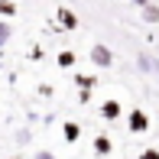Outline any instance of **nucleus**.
Listing matches in <instances>:
<instances>
[{
  "label": "nucleus",
  "instance_id": "nucleus-1",
  "mask_svg": "<svg viewBox=\"0 0 159 159\" xmlns=\"http://www.w3.org/2000/svg\"><path fill=\"white\" fill-rule=\"evenodd\" d=\"M91 62H94L98 68H111L114 65V52L104 46V42H98V46H91Z\"/></svg>",
  "mask_w": 159,
  "mask_h": 159
},
{
  "label": "nucleus",
  "instance_id": "nucleus-2",
  "mask_svg": "<svg viewBox=\"0 0 159 159\" xmlns=\"http://www.w3.org/2000/svg\"><path fill=\"white\" fill-rule=\"evenodd\" d=\"M55 20H59V30H78V16L75 13L68 10V7H59V10H55Z\"/></svg>",
  "mask_w": 159,
  "mask_h": 159
},
{
  "label": "nucleus",
  "instance_id": "nucleus-3",
  "mask_svg": "<svg viewBox=\"0 0 159 159\" xmlns=\"http://www.w3.org/2000/svg\"><path fill=\"white\" fill-rule=\"evenodd\" d=\"M130 130H133V133H146V130H149V117L140 111V107L130 111Z\"/></svg>",
  "mask_w": 159,
  "mask_h": 159
},
{
  "label": "nucleus",
  "instance_id": "nucleus-4",
  "mask_svg": "<svg viewBox=\"0 0 159 159\" xmlns=\"http://www.w3.org/2000/svg\"><path fill=\"white\" fill-rule=\"evenodd\" d=\"M140 20H143V23H149V26L159 23V3H153V0H149L146 7H140Z\"/></svg>",
  "mask_w": 159,
  "mask_h": 159
},
{
  "label": "nucleus",
  "instance_id": "nucleus-5",
  "mask_svg": "<svg viewBox=\"0 0 159 159\" xmlns=\"http://www.w3.org/2000/svg\"><path fill=\"white\" fill-rule=\"evenodd\" d=\"M111 149H114V143H111V136H104V133H98V136H94V156H111Z\"/></svg>",
  "mask_w": 159,
  "mask_h": 159
},
{
  "label": "nucleus",
  "instance_id": "nucleus-6",
  "mask_svg": "<svg viewBox=\"0 0 159 159\" xmlns=\"http://www.w3.org/2000/svg\"><path fill=\"white\" fill-rule=\"evenodd\" d=\"M101 117H104V120H117L120 117V104H117V101H104V107H101Z\"/></svg>",
  "mask_w": 159,
  "mask_h": 159
},
{
  "label": "nucleus",
  "instance_id": "nucleus-7",
  "mask_svg": "<svg viewBox=\"0 0 159 159\" xmlns=\"http://www.w3.org/2000/svg\"><path fill=\"white\" fill-rule=\"evenodd\" d=\"M62 136H65V143H75L81 136V127L78 124H62Z\"/></svg>",
  "mask_w": 159,
  "mask_h": 159
},
{
  "label": "nucleus",
  "instance_id": "nucleus-8",
  "mask_svg": "<svg viewBox=\"0 0 159 159\" xmlns=\"http://www.w3.org/2000/svg\"><path fill=\"white\" fill-rule=\"evenodd\" d=\"M10 36H13V26H10V20H0V49L10 42Z\"/></svg>",
  "mask_w": 159,
  "mask_h": 159
},
{
  "label": "nucleus",
  "instance_id": "nucleus-9",
  "mask_svg": "<svg viewBox=\"0 0 159 159\" xmlns=\"http://www.w3.org/2000/svg\"><path fill=\"white\" fill-rule=\"evenodd\" d=\"M0 16H16V3H13V0H0Z\"/></svg>",
  "mask_w": 159,
  "mask_h": 159
},
{
  "label": "nucleus",
  "instance_id": "nucleus-10",
  "mask_svg": "<svg viewBox=\"0 0 159 159\" xmlns=\"http://www.w3.org/2000/svg\"><path fill=\"white\" fill-rule=\"evenodd\" d=\"M71 65H75V52H68V49L59 52V68H71Z\"/></svg>",
  "mask_w": 159,
  "mask_h": 159
},
{
  "label": "nucleus",
  "instance_id": "nucleus-11",
  "mask_svg": "<svg viewBox=\"0 0 159 159\" xmlns=\"http://www.w3.org/2000/svg\"><path fill=\"white\" fill-rule=\"evenodd\" d=\"M75 84H81V88H91V84H94V78H91V75H75Z\"/></svg>",
  "mask_w": 159,
  "mask_h": 159
},
{
  "label": "nucleus",
  "instance_id": "nucleus-12",
  "mask_svg": "<svg viewBox=\"0 0 159 159\" xmlns=\"http://www.w3.org/2000/svg\"><path fill=\"white\" fill-rule=\"evenodd\" d=\"M140 159H159V149H143Z\"/></svg>",
  "mask_w": 159,
  "mask_h": 159
},
{
  "label": "nucleus",
  "instance_id": "nucleus-13",
  "mask_svg": "<svg viewBox=\"0 0 159 159\" xmlns=\"http://www.w3.org/2000/svg\"><path fill=\"white\" fill-rule=\"evenodd\" d=\"M33 159H55V156H52V153H49V149H39V153H36Z\"/></svg>",
  "mask_w": 159,
  "mask_h": 159
},
{
  "label": "nucleus",
  "instance_id": "nucleus-14",
  "mask_svg": "<svg viewBox=\"0 0 159 159\" xmlns=\"http://www.w3.org/2000/svg\"><path fill=\"white\" fill-rule=\"evenodd\" d=\"M133 3H136V7H146V3H149V0H133Z\"/></svg>",
  "mask_w": 159,
  "mask_h": 159
},
{
  "label": "nucleus",
  "instance_id": "nucleus-15",
  "mask_svg": "<svg viewBox=\"0 0 159 159\" xmlns=\"http://www.w3.org/2000/svg\"><path fill=\"white\" fill-rule=\"evenodd\" d=\"M10 159H23V156H10Z\"/></svg>",
  "mask_w": 159,
  "mask_h": 159
},
{
  "label": "nucleus",
  "instance_id": "nucleus-16",
  "mask_svg": "<svg viewBox=\"0 0 159 159\" xmlns=\"http://www.w3.org/2000/svg\"><path fill=\"white\" fill-rule=\"evenodd\" d=\"M156 71H159V62H156Z\"/></svg>",
  "mask_w": 159,
  "mask_h": 159
}]
</instances>
